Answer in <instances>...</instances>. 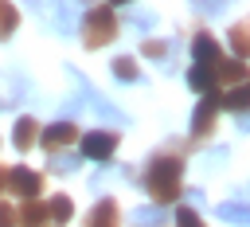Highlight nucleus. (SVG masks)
<instances>
[{
    "mask_svg": "<svg viewBox=\"0 0 250 227\" xmlns=\"http://www.w3.org/2000/svg\"><path fill=\"white\" fill-rule=\"evenodd\" d=\"M145 192L164 207V204H176L180 192H184V157L176 153H156L145 168Z\"/></svg>",
    "mask_w": 250,
    "mask_h": 227,
    "instance_id": "nucleus-1",
    "label": "nucleus"
},
{
    "mask_svg": "<svg viewBox=\"0 0 250 227\" xmlns=\"http://www.w3.org/2000/svg\"><path fill=\"white\" fill-rule=\"evenodd\" d=\"M117 31H121V23H117V16H113V8H109V4H94V8L82 16V23H78V35H82V43H86L90 51H98V47L113 43V39H117Z\"/></svg>",
    "mask_w": 250,
    "mask_h": 227,
    "instance_id": "nucleus-2",
    "label": "nucleus"
},
{
    "mask_svg": "<svg viewBox=\"0 0 250 227\" xmlns=\"http://www.w3.org/2000/svg\"><path fill=\"white\" fill-rule=\"evenodd\" d=\"M78 149H82V157L105 164V160L117 153V133H113V129H90V133L78 137Z\"/></svg>",
    "mask_w": 250,
    "mask_h": 227,
    "instance_id": "nucleus-3",
    "label": "nucleus"
},
{
    "mask_svg": "<svg viewBox=\"0 0 250 227\" xmlns=\"http://www.w3.org/2000/svg\"><path fill=\"white\" fill-rule=\"evenodd\" d=\"M78 137H82V133H78L74 121H55V125H43V129H39V145H43L47 153H62V149H70Z\"/></svg>",
    "mask_w": 250,
    "mask_h": 227,
    "instance_id": "nucleus-4",
    "label": "nucleus"
},
{
    "mask_svg": "<svg viewBox=\"0 0 250 227\" xmlns=\"http://www.w3.org/2000/svg\"><path fill=\"white\" fill-rule=\"evenodd\" d=\"M223 94V90H219ZM219 94H203V102L195 106V114H191V137L195 141H203V137H211V129H215V117H219Z\"/></svg>",
    "mask_w": 250,
    "mask_h": 227,
    "instance_id": "nucleus-5",
    "label": "nucleus"
},
{
    "mask_svg": "<svg viewBox=\"0 0 250 227\" xmlns=\"http://www.w3.org/2000/svg\"><path fill=\"white\" fill-rule=\"evenodd\" d=\"M8 192H16L20 200H39V192H43V176H39L35 168L16 164V168H8Z\"/></svg>",
    "mask_w": 250,
    "mask_h": 227,
    "instance_id": "nucleus-6",
    "label": "nucleus"
},
{
    "mask_svg": "<svg viewBox=\"0 0 250 227\" xmlns=\"http://www.w3.org/2000/svg\"><path fill=\"white\" fill-rule=\"evenodd\" d=\"M121 223V207H117V200H109V196H102L94 207H90V215L82 219V227H117Z\"/></svg>",
    "mask_w": 250,
    "mask_h": 227,
    "instance_id": "nucleus-7",
    "label": "nucleus"
},
{
    "mask_svg": "<svg viewBox=\"0 0 250 227\" xmlns=\"http://www.w3.org/2000/svg\"><path fill=\"white\" fill-rule=\"evenodd\" d=\"M246 78H250V67H246L242 59H219V63H215V82H219V90H223V86L230 90V86H238V82H246Z\"/></svg>",
    "mask_w": 250,
    "mask_h": 227,
    "instance_id": "nucleus-8",
    "label": "nucleus"
},
{
    "mask_svg": "<svg viewBox=\"0 0 250 227\" xmlns=\"http://www.w3.org/2000/svg\"><path fill=\"white\" fill-rule=\"evenodd\" d=\"M47 200H20L16 207V227H47Z\"/></svg>",
    "mask_w": 250,
    "mask_h": 227,
    "instance_id": "nucleus-9",
    "label": "nucleus"
},
{
    "mask_svg": "<svg viewBox=\"0 0 250 227\" xmlns=\"http://www.w3.org/2000/svg\"><path fill=\"white\" fill-rule=\"evenodd\" d=\"M191 55H195V63H199V67H215V63L223 59V47L215 43V35L199 31V35H195V43H191Z\"/></svg>",
    "mask_w": 250,
    "mask_h": 227,
    "instance_id": "nucleus-10",
    "label": "nucleus"
},
{
    "mask_svg": "<svg viewBox=\"0 0 250 227\" xmlns=\"http://www.w3.org/2000/svg\"><path fill=\"white\" fill-rule=\"evenodd\" d=\"M219 106L230 110V114H250V78L238 82V86H230V90H223L219 94Z\"/></svg>",
    "mask_w": 250,
    "mask_h": 227,
    "instance_id": "nucleus-11",
    "label": "nucleus"
},
{
    "mask_svg": "<svg viewBox=\"0 0 250 227\" xmlns=\"http://www.w3.org/2000/svg\"><path fill=\"white\" fill-rule=\"evenodd\" d=\"M35 141H39V121H35V117H16V125H12V145H16L20 153H27Z\"/></svg>",
    "mask_w": 250,
    "mask_h": 227,
    "instance_id": "nucleus-12",
    "label": "nucleus"
},
{
    "mask_svg": "<svg viewBox=\"0 0 250 227\" xmlns=\"http://www.w3.org/2000/svg\"><path fill=\"white\" fill-rule=\"evenodd\" d=\"M188 86H191V90H199V94H219L215 67H199V63H191V70H188Z\"/></svg>",
    "mask_w": 250,
    "mask_h": 227,
    "instance_id": "nucleus-13",
    "label": "nucleus"
},
{
    "mask_svg": "<svg viewBox=\"0 0 250 227\" xmlns=\"http://www.w3.org/2000/svg\"><path fill=\"white\" fill-rule=\"evenodd\" d=\"M227 39H230V51H234V59H250V20H238L230 31H227Z\"/></svg>",
    "mask_w": 250,
    "mask_h": 227,
    "instance_id": "nucleus-14",
    "label": "nucleus"
},
{
    "mask_svg": "<svg viewBox=\"0 0 250 227\" xmlns=\"http://www.w3.org/2000/svg\"><path fill=\"white\" fill-rule=\"evenodd\" d=\"M70 215H74V204H70V196H62V192H59V196H51V200H47V219H51L55 227H62Z\"/></svg>",
    "mask_w": 250,
    "mask_h": 227,
    "instance_id": "nucleus-15",
    "label": "nucleus"
},
{
    "mask_svg": "<svg viewBox=\"0 0 250 227\" xmlns=\"http://www.w3.org/2000/svg\"><path fill=\"white\" fill-rule=\"evenodd\" d=\"M113 78H121V82H137V78H141V70H137V59H129V55L113 59Z\"/></svg>",
    "mask_w": 250,
    "mask_h": 227,
    "instance_id": "nucleus-16",
    "label": "nucleus"
},
{
    "mask_svg": "<svg viewBox=\"0 0 250 227\" xmlns=\"http://www.w3.org/2000/svg\"><path fill=\"white\" fill-rule=\"evenodd\" d=\"M219 215H223V219H230V223L250 227V207H246V204H219Z\"/></svg>",
    "mask_w": 250,
    "mask_h": 227,
    "instance_id": "nucleus-17",
    "label": "nucleus"
},
{
    "mask_svg": "<svg viewBox=\"0 0 250 227\" xmlns=\"http://www.w3.org/2000/svg\"><path fill=\"white\" fill-rule=\"evenodd\" d=\"M16 23H20V12H16L8 0H0V39H8V35L16 31Z\"/></svg>",
    "mask_w": 250,
    "mask_h": 227,
    "instance_id": "nucleus-18",
    "label": "nucleus"
},
{
    "mask_svg": "<svg viewBox=\"0 0 250 227\" xmlns=\"http://www.w3.org/2000/svg\"><path fill=\"white\" fill-rule=\"evenodd\" d=\"M176 227H207L195 207H176Z\"/></svg>",
    "mask_w": 250,
    "mask_h": 227,
    "instance_id": "nucleus-19",
    "label": "nucleus"
},
{
    "mask_svg": "<svg viewBox=\"0 0 250 227\" xmlns=\"http://www.w3.org/2000/svg\"><path fill=\"white\" fill-rule=\"evenodd\" d=\"M141 55H145V59H164V55H168V43H164V39H145V43H141Z\"/></svg>",
    "mask_w": 250,
    "mask_h": 227,
    "instance_id": "nucleus-20",
    "label": "nucleus"
},
{
    "mask_svg": "<svg viewBox=\"0 0 250 227\" xmlns=\"http://www.w3.org/2000/svg\"><path fill=\"white\" fill-rule=\"evenodd\" d=\"M78 168V157H66V153H51V172H74Z\"/></svg>",
    "mask_w": 250,
    "mask_h": 227,
    "instance_id": "nucleus-21",
    "label": "nucleus"
},
{
    "mask_svg": "<svg viewBox=\"0 0 250 227\" xmlns=\"http://www.w3.org/2000/svg\"><path fill=\"white\" fill-rule=\"evenodd\" d=\"M160 219H164L160 207H141V211H137V223H141V227H156Z\"/></svg>",
    "mask_w": 250,
    "mask_h": 227,
    "instance_id": "nucleus-22",
    "label": "nucleus"
},
{
    "mask_svg": "<svg viewBox=\"0 0 250 227\" xmlns=\"http://www.w3.org/2000/svg\"><path fill=\"white\" fill-rule=\"evenodd\" d=\"M0 227H16V207L0 200Z\"/></svg>",
    "mask_w": 250,
    "mask_h": 227,
    "instance_id": "nucleus-23",
    "label": "nucleus"
},
{
    "mask_svg": "<svg viewBox=\"0 0 250 227\" xmlns=\"http://www.w3.org/2000/svg\"><path fill=\"white\" fill-rule=\"evenodd\" d=\"M195 4H199V12H223L227 0H195Z\"/></svg>",
    "mask_w": 250,
    "mask_h": 227,
    "instance_id": "nucleus-24",
    "label": "nucleus"
},
{
    "mask_svg": "<svg viewBox=\"0 0 250 227\" xmlns=\"http://www.w3.org/2000/svg\"><path fill=\"white\" fill-rule=\"evenodd\" d=\"M8 192V164H0V196Z\"/></svg>",
    "mask_w": 250,
    "mask_h": 227,
    "instance_id": "nucleus-25",
    "label": "nucleus"
},
{
    "mask_svg": "<svg viewBox=\"0 0 250 227\" xmlns=\"http://www.w3.org/2000/svg\"><path fill=\"white\" fill-rule=\"evenodd\" d=\"M238 129H250V114H238Z\"/></svg>",
    "mask_w": 250,
    "mask_h": 227,
    "instance_id": "nucleus-26",
    "label": "nucleus"
},
{
    "mask_svg": "<svg viewBox=\"0 0 250 227\" xmlns=\"http://www.w3.org/2000/svg\"><path fill=\"white\" fill-rule=\"evenodd\" d=\"M121 4H133V0H109V8H121Z\"/></svg>",
    "mask_w": 250,
    "mask_h": 227,
    "instance_id": "nucleus-27",
    "label": "nucleus"
},
{
    "mask_svg": "<svg viewBox=\"0 0 250 227\" xmlns=\"http://www.w3.org/2000/svg\"><path fill=\"white\" fill-rule=\"evenodd\" d=\"M47 227H55V223H47Z\"/></svg>",
    "mask_w": 250,
    "mask_h": 227,
    "instance_id": "nucleus-28",
    "label": "nucleus"
}]
</instances>
